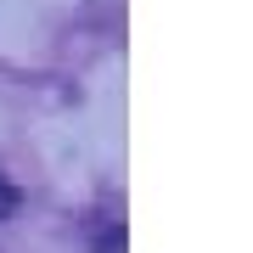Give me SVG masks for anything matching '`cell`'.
<instances>
[{"label": "cell", "instance_id": "obj_1", "mask_svg": "<svg viewBox=\"0 0 253 253\" xmlns=\"http://www.w3.org/2000/svg\"><path fill=\"white\" fill-rule=\"evenodd\" d=\"M96 248L101 253H124V225H96Z\"/></svg>", "mask_w": 253, "mask_h": 253}, {"label": "cell", "instance_id": "obj_2", "mask_svg": "<svg viewBox=\"0 0 253 253\" xmlns=\"http://www.w3.org/2000/svg\"><path fill=\"white\" fill-rule=\"evenodd\" d=\"M17 214V186H6V174H0V219Z\"/></svg>", "mask_w": 253, "mask_h": 253}]
</instances>
